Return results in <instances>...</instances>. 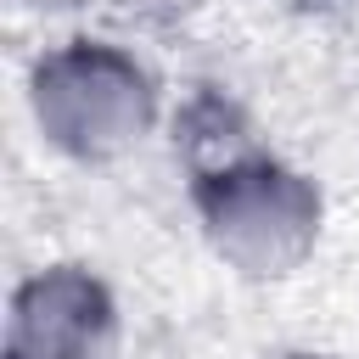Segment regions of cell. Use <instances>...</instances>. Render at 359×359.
<instances>
[{
	"label": "cell",
	"mask_w": 359,
	"mask_h": 359,
	"mask_svg": "<svg viewBox=\"0 0 359 359\" xmlns=\"http://www.w3.org/2000/svg\"><path fill=\"white\" fill-rule=\"evenodd\" d=\"M39 118H50L62 146L112 151L146 123V84L135 67L101 50L56 56L39 73Z\"/></svg>",
	"instance_id": "6da1fadb"
},
{
	"label": "cell",
	"mask_w": 359,
	"mask_h": 359,
	"mask_svg": "<svg viewBox=\"0 0 359 359\" xmlns=\"http://www.w3.org/2000/svg\"><path fill=\"white\" fill-rule=\"evenodd\" d=\"M202 202H208L219 241L247 264H280L286 252H297V241L309 236V219H314V202L280 168L219 174V185H208Z\"/></svg>",
	"instance_id": "7a4b0ae2"
},
{
	"label": "cell",
	"mask_w": 359,
	"mask_h": 359,
	"mask_svg": "<svg viewBox=\"0 0 359 359\" xmlns=\"http://www.w3.org/2000/svg\"><path fill=\"white\" fill-rule=\"evenodd\" d=\"M107 337V303L79 275L28 286L17 309V359H90Z\"/></svg>",
	"instance_id": "3957f363"
}]
</instances>
